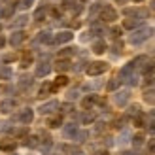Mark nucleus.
Wrapping results in <instances>:
<instances>
[{"label":"nucleus","mask_w":155,"mask_h":155,"mask_svg":"<svg viewBox=\"0 0 155 155\" xmlns=\"http://www.w3.org/2000/svg\"><path fill=\"white\" fill-rule=\"evenodd\" d=\"M13 59H15L13 55H6V57H4V61H6V63H12V61H13Z\"/></svg>","instance_id":"obj_45"},{"label":"nucleus","mask_w":155,"mask_h":155,"mask_svg":"<svg viewBox=\"0 0 155 155\" xmlns=\"http://www.w3.org/2000/svg\"><path fill=\"white\" fill-rule=\"evenodd\" d=\"M27 23H28V17H27V15H21V17H17V21L12 23V25L13 27H25Z\"/></svg>","instance_id":"obj_31"},{"label":"nucleus","mask_w":155,"mask_h":155,"mask_svg":"<svg viewBox=\"0 0 155 155\" xmlns=\"http://www.w3.org/2000/svg\"><path fill=\"white\" fill-rule=\"evenodd\" d=\"M70 68V61H64V59H59L57 61V64H55V70L57 72H64Z\"/></svg>","instance_id":"obj_19"},{"label":"nucleus","mask_w":155,"mask_h":155,"mask_svg":"<svg viewBox=\"0 0 155 155\" xmlns=\"http://www.w3.org/2000/svg\"><path fill=\"white\" fill-rule=\"evenodd\" d=\"M104 51H106V44H104V40H98V42L93 44V53H97V55H102Z\"/></svg>","instance_id":"obj_18"},{"label":"nucleus","mask_w":155,"mask_h":155,"mask_svg":"<svg viewBox=\"0 0 155 155\" xmlns=\"http://www.w3.org/2000/svg\"><path fill=\"white\" fill-rule=\"evenodd\" d=\"M4 44H6V38H4V36H0V49L4 48Z\"/></svg>","instance_id":"obj_46"},{"label":"nucleus","mask_w":155,"mask_h":155,"mask_svg":"<svg viewBox=\"0 0 155 155\" xmlns=\"http://www.w3.org/2000/svg\"><path fill=\"white\" fill-rule=\"evenodd\" d=\"M129 98H130V91H129V89H125V91H117V93L114 95V102H115V106L123 108V106H127Z\"/></svg>","instance_id":"obj_4"},{"label":"nucleus","mask_w":155,"mask_h":155,"mask_svg":"<svg viewBox=\"0 0 155 155\" xmlns=\"http://www.w3.org/2000/svg\"><path fill=\"white\" fill-rule=\"evenodd\" d=\"M114 49H115V55H119L121 49H123V44H121V42H115V44H114Z\"/></svg>","instance_id":"obj_39"},{"label":"nucleus","mask_w":155,"mask_h":155,"mask_svg":"<svg viewBox=\"0 0 155 155\" xmlns=\"http://www.w3.org/2000/svg\"><path fill=\"white\" fill-rule=\"evenodd\" d=\"M108 70V63H102V61H95V63H89V66L85 68L87 76H100Z\"/></svg>","instance_id":"obj_2"},{"label":"nucleus","mask_w":155,"mask_h":155,"mask_svg":"<svg viewBox=\"0 0 155 155\" xmlns=\"http://www.w3.org/2000/svg\"><path fill=\"white\" fill-rule=\"evenodd\" d=\"M0 2H6V0H0Z\"/></svg>","instance_id":"obj_54"},{"label":"nucleus","mask_w":155,"mask_h":155,"mask_svg":"<svg viewBox=\"0 0 155 155\" xmlns=\"http://www.w3.org/2000/svg\"><path fill=\"white\" fill-rule=\"evenodd\" d=\"M74 38V34L70 32V30H63V32H59L55 38H53V42L55 44H66V42H70Z\"/></svg>","instance_id":"obj_13"},{"label":"nucleus","mask_w":155,"mask_h":155,"mask_svg":"<svg viewBox=\"0 0 155 155\" xmlns=\"http://www.w3.org/2000/svg\"><path fill=\"white\" fill-rule=\"evenodd\" d=\"M25 40H27V34L23 32V30H15V32L10 36V40H8V42H10L12 48H19V45L25 42Z\"/></svg>","instance_id":"obj_5"},{"label":"nucleus","mask_w":155,"mask_h":155,"mask_svg":"<svg viewBox=\"0 0 155 155\" xmlns=\"http://www.w3.org/2000/svg\"><path fill=\"white\" fill-rule=\"evenodd\" d=\"M34 4V0H21V8H30V6H32Z\"/></svg>","instance_id":"obj_40"},{"label":"nucleus","mask_w":155,"mask_h":155,"mask_svg":"<svg viewBox=\"0 0 155 155\" xmlns=\"http://www.w3.org/2000/svg\"><path fill=\"white\" fill-rule=\"evenodd\" d=\"M144 23V19H140V17H127L125 21H123V27L125 28H129V30H134V28H138Z\"/></svg>","instance_id":"obj_10"},{"label":"nucleus","mask_w":155,"mask_h":155,"mask_svg":"<svg viewBox=\"0 0 155 155\" xmlns=\"http://www.w3.org/2000/svg\"><path fill=\"white\" fill-rule=\"evenodd\" d=\"M119 83H121L119 78H112V80L108 81V91H115V89L119 87Z\"/></svg>","instance_id":"obj_29"},{"label":"nucleus","mask_w":155,"mask_h":155,"mask_svg":"<svg viewBox=\"0 0 155 155\" xmlns=\"http://www.w3.org/2000/svg\"><path fill=\"white\" fill-rule=\"evenodd\" d=\"M0 17H2V10H0Z\"/></svg>","instance_id":"obj_52"},{"label":"nucleus","mask_w":155,"mask_h":155,"mask_svg":"<svg viewBox=\"0 0 155 155\" xmlns=\"http://www.w3.org/2000/svg\"><path fill=\"white\" fill-rule=\"evenodd\" d=\"M13 10H15V4H12V6H8L6 10H2V17H8V19H10L12 15H13Z\"/></svg>","instance_id":"obj_33"},{"label":"nucleus","mask_w":155,"mask_h":155,"mask_svg":"<svg viewBox=\"0 0 155 155\" xmlns=\"http://www.w3.org/2000/svg\"><path fill=\"white\" fill-rule=\"evenodd\" d=\"M13 108H17V100L15 98H6L2 104H0V112L2 114H10L13 112Z\"/></svg>","instance_id":"obj_11"},{"label":"nucleus","mask_w":155,"mask_h":155,"mask_svg":"<svg viewBox=\"0 0 155 155\" xmlns=\"http://www.w3.org/2000/svg\"><path fill=\"white\" fill-rule=\"evenodd\" d=\"M142 144H144V136H142V134H136V136L133 138V146H134V148H140Z\"/></svg>","instance_id":"obj_37"},{"label":"nucleus","mask_w":155,"mask_h":155,"mask_svg":"<svg viewBox=\"0 0 155 155\" xmlns=\"http://www.w3.org/2000/svg\"><path fill=\"white\" fill-rule=\"evenodd\" d=\"M93 155H108V151H95Z\"/></svg>","instance_id":"obj_48"},{"label":"nucleus","mask_w":155,"mask_h":155,"mask_svg":"<svg viewBox=\"0 0 155 155\" xmlns=\"http://www.w3.org/2000/svg\"><path fill=\"white\" fill-rule=\"evenodd\" d=\"M134 2H142V0H134Z\"/></svg>","instance_id":"obj_53"},{"label":"nucleus","mask_w":155,"mask_h":155,"mask_svg":"<svg viewBox=\"0 0 155 155\" xmlns=\"http://www.w3.org/2000/svg\"><path fill=\"white\" fill-rule=\"evenodd\" d=\"M151 10H155V0H151Z\"/></svg>","instance_id":"obj_49"},{"label":"nucleus","mask_w":155,"mask_h":155,"mask_svg":"<svg viewBox=\"0 0 155 155\" xmlns=\"http://www.w3.org/2000/svg\"><path fill=\"white\" fill-rule=\"evenodd\" d=\"M133 76H134V68L130 66V63L125 64V66H123L121 70H119V80H121V81H129Z\"/></svg>","instance_id":"obj_9"},{"label":"nucleus","mask_w":155,"mask_h":155,"mask_svg":"<svg viewBox=\"0 0 155 155\" xmlns=\"http://www.w3.org/2000/svg\"><path fill=\"white\" fill-rule=\"evenodd\" d=\"M148 151H150V153H153V151H155V138L148 142Z\"/></svg>","instance_id":"obj_41"},{"label":"nucleus","mask_w":155,"mask_h":155,"mask_svg":"<svg viewBox=\"0 0 155 155\" xmlns=\"http://www.w3.org/2000/svg\"><path fill=\"white\" fill-rule=\"evenodd\" d=\"M76 53V48H66L63 51H59V59H66V57H72Z\"/></svg>","instance_id":"obj_26"},{"label":"nucleus","mask_w":155,"mask_h":155,"mask_svg":"<svg viewBox=\"0 0 155 155\" xmlns=\"http://www.w3.org/2000/svg\"><path fill=\"white\" fill-rule=\"evenodd\" d=\"M55 89H53V83H44L40 87V97H48L49 93H53Z\"/></svg>","instance_id":"obj_23"},{"label":"nucleus","mask_w":155,"mask_h":155,"mask_svg":"<svg viewBox=\"0 0 155 155\" xmlns=\"http://www.w3.org/2000/svg\"><path fill=\"white\" fill-rule=\"evenodd\" d=\"M119 34H121L119 28H112V36H114V38H119Z\"/></svg>","instance_id":"obj_43"},{"label":"nucleus","mask_w":155,"mask_h":155,"mask_svg":"<svg viewBox=\"0 0 155 155\" xmlns=\"http://www.w3.org/2000/svg\"><path fill=\"white\" fill-rule=\"evenodd\" d=\"M98 17H100L102 23H112V21L117 19V12H115L112 6H102V8H100Z\"/></svg>","instance_id":"obj_3"},{"label":"nucleus","mask_w":155,"mask_h":155,"mask_svg":"<svg viewBox=\"0 0 155 155\" xmlns=\"http://www.w3.org/2000/svg\"><path fill=\"white\" fill-rule=\"evenodd\" d=\"M63 110H64V112H70V110H72V106H70V104H64V106H63Z\"/></svg>","instance_id":"obj_47"},{"label":"nucleus","mask_w":155,"mask_h":155,"mask_svg":"<svg viewBox=\"0 0 155 155\" xmlns=\"http://www.w3.org/2000/svg\"><path fill=\"white\" fill-rule=\"evenodd\" d=\"M89 136V133H85V130H78V134L74 136V140L76 142H85V138Z\"/></svg>","instance_id":"obj_32"},{"label":"nucleus","mask_w":155,"mask_h":155,"mask_svg":"<svg viewBox=\"0 0 155 155\" xmlns=\"http://www.w3.org/2000/svg\"><path fill=\"white\" fill-rule=\"evenodd\" d=\"M80 121L83 123V125H87V123L95 121V115H93V114H89V112H85V114H81V115H80Z\"/></svg>","instance_id":"obj_27"},{"label":"nucleus","mask_w":155,"mask_h":155,"mask_svg":"<svg viewBox=\"0 0 155 155\" xmlns=\"http://www.w3.org/2000/svg\"><path fill=\"white\" fill-rule=\"evenodd\" d=\"M30 63H32V55H30V53H27V55L21 59V66H23V68H27Z\"/></svg>","instance_id":"obj_36"},{"label":"nucleus","mask_w":155,"mask_h":155,"mask_svg":"<svg viewBox=\"0 0 155 155\" xmlns=\"http://www.w3.org/2000/svg\"><path fill=\"white\" fill-rule=\"evenodd\" d=\"M151 34H153V28H151V27H142V28H136L134 32L129 36V44L138 45V44L146 42L148 38H151Z\"/></svg>","instance_id":"obj_1"},{"label":"nucleus","mask_w":155,"mask_h":155,"mask_svg":"<svg viewBox=\"0 0 155 155\" xmlns=\"http://www.w3.org/2000/svg\"><path fill=\"white\" fill-rule=\"evenodd\" d=\"M0 150L2 151H15L17 150V142L12 140V138H6V140L0 142Z\"/></svg>","instance_id":"obj_14"},{"label":"nucleus","mask_w":155,"mask_h":155,"mask_svg":"<svg viewBox=\"0 0 155 155\" xmlns=\"http://www.w3.org/2000/svg\"><path fill=\"white\" fill-rule=\"evenodd\" d=\"M148 130H150L151 134H155V119H153V121L150 123V125H148Z\"/></svg>","instance_id":"obj_42"},{"label":"nucleus","mask_w":155,"mask_h":155,"mask_svg":"<svg viewBox=\"0 0 155 155\" xmlns=\"http://www.w3.org/2000/svg\"><path fill=\"white\" fill-rule=\"evenodd\" d=\"M30 83H32V78H30V76H23L21 81H19V87H28Z\"/></svg>","instance_id":"obj_35"},{"label":"nucleus","mask_w":155,"mask_h":155,"mask_svg":"<svg viewBox=\"0 0 155 155\" xmlns=\"http://www.w3.org/2000/svg\"><path fill=\"white\" fill-rule=\"evenodd\" d=\"M63 134H64V138H72L74 140V136L78 134V127L74 125V123H68V125L63 129Z\"/></svg>","instance_id":"obj_15"},{"label":"nucleus","mask_w":155,"mask_h":155,"mask_svg":"<svg viewBox=\"0 0 155 155\" xmlns=\"http://www.w3.org/2000/svg\"><path fill=\"white\" fill-rule=\"evenodd\" d=\"M151 117H153V119H155V110H153V112H151Z\"/></svg>","instance_id":"obj_50"},{"label":"nucleus","mask_w":155,"mask_h":155,"mask_svg":"<svg viewBox=\"0 0 155 155\" xmlns=\"http://www.w3.org/2000/svg\"><path fill=\"white\" fill-rule=\"evenodd\" d=\"M32 119H34V112L30 110V108L21 110V114H19V121L23 123V125H28V123H32Z\"/></svg>","instance_id":"obj_12"},{"label":"nucleus","mask_w":155,"mask_h":155,"mask_svg":"<svg viewBox=\"0 0 155 155\" xmlns=\"http://www.w3.org/2000/svg\"><path fill=\"white\" fill-rule=\"evenodd\" d=\"M45 15H48V8L42 6V8H38V10H36L34 19H36V21H44V19H45Z\"/></svg>","instance_id":"obj_22"},{"label":"nucleus","mask_w":155,"mask_h":155,"mask_svg":"<svg viewBox=\"0 0 155 155\" xmlns=\"http://www.w3.org/2000/svg\"><path fill=\"white\" fill-rule=\"evenodd\" d=\"M48 125H49L51 129H57V127L63 125V117H61V115H55V117H51V119L48 121Z\"/></svg>","instance_id":"obj_24"},{"label":"nucleus","mask_w":155,"mask_h":155,"mask_svg":"<svg viewBox=\"0 0 155 155\" xmlns=\"http://www.w3.org/2000/svg\"><path fill=\"white\" fill-rule=\"evenodd\" d=\"M70 100H76L78 97H80V89H72V91H68V95H66Z\"/></svg>","instance_id":"obj_38"},{"label":"nucleus","mask_w":155,"mask_h":155,"mask_svg":"<svg viewBox=\"0 0 155 155\" xmlns=\"http://www.w3.org/2000/svg\"><path fill=\"white\" fill-rule=\"evenodd\" d=\"M63 8L64 10H70L74 15H78L83 6H81V2H78V0H63Z\"/></svg>","instance_id":"obj_6"},{"label":"nucleus","mask_w":155,"mask_h":155,"mask_svg":"<svg viewBox=\"0 0 155 155\" xmlns=\"http://www.w3.org/2000/svg\"><path fill=\"white\" fill-rule=\"evenodd\" d=\"M66 83H68V78L66 76H59L57 80H55V83H53V89L57 91L59 87H63V85H66Z\"/></svg>","instance_id":"obj_25"},{"label":"nucleus","mask_w":155,"mask_h":155,"mask_svg":"<svg viewBox=\"0 0 155 155\" xmlns=\"http://www.w3.org/2000/svg\"><path fill=\"white\" fill-rule=\"evenodd\" d=\"M0 78H2V80H10L12 78V68L10 66H2L0 68Z\"/></svg>","instance_id":"obj_28"},{"label":"nucleus","mask_w":155,"mask_h":155,"mask_svg":"<svg viewBox=\"0 0 155 155\" xmlns=\"http://www.w3.org/2000/svg\"><path fill=\"white\" fill-rule=\"evenodd\" d=\"M49 72H51V64L48 63V61H44V63H38L34 76H36V78H45Z\"/></svg>","instance_id":"obj_7"},{"label":"nucleus","mask_w":155,"mask_h":155,"mask_svg":"<svg viewBox=\"0 0 155 155\" xmlns=\"http://www.w3.org/2000/svg\"><path fill=\"white\" fill-rule=\"evenodd\" d=\"M74 155H83V153H80V151H74Z\"/></svg>","instance_id":"obj_51"},{"label":"nucleus","mask_w":155,"mask_h":155,"mask_svg":"<svg viewBox=\"0 0 155 155\" xmlns=\"http://www.w3.org/2000/svg\"><path fill=\"white\" fill-rule=\"evenodd\" d=\"M98 102V97L97 95H91V97H85L83 98V110H91V108H93V104H97Z\"/></svg>","instance_id":"obj_16"},{"label":"nucleus","mask_w":155,"mask_h":155,"mask_svg":"<svg viewBox=\"0 0 155 155\" xmlns=\"http://www.w3.org/2000/svg\"><path fill=\"white\" fill-rule=\"evenodd\" d=\"M59 108H61V104L57 102V100H49V102H45V104H42L40 108H38V112L40 114H51V112L59 110Z\"/></svg>","instance_id":"obj_8"},{"label":"nucleus","mask_w":155,"mask_h":155,"mask_svg":"<svg viewBox=\"0 0 155 155\" xmlns=\"http://www.w3.org/2000/svg\"><path fill=\"white\" fill-rule=\"evenodd\" d=\"M89 38H91V32H85V34H81V38H80V40H81V42H87Z\"/></svg>","instance_id":"obj_44"},{"label":"nucleus","mask_w":155,"mask_h":155,"mask_svg":"<svg viewBox=\"0 0 155 155\" xmlns=\"http://www.w3.org/2000/svg\"><path fill=\"white\" fill-rule=\"evenodd\" d=\"M142 112H140V106L138 104H133L129 108V117H136V115H140Z\"/></svg>","instance_id":"obj_30"},{"label":"nucleus","mask_w":155,"mask_h":155,"mask_svg":"<svg viewBox=\"0 0 155 155\" xmlns=\"http://www.w3.org/2000/svg\"><path fill=\"white\" fill-rule=\"evenodd\" d=\"M144 63H148V57L140 55V57H136V59L130 61V66H133V68H140V66H144Z\"/></svg>","instance_id":"obj_20"},{"label":"nucleus","mask_w":155,"mask_h":155,"mask_svg":"<svg viewBox=\"0 0 155 155\" xmlns=\"http://www.w3.org/2000/svg\"><path fill=\"white\" fill-rule=\"evenodd\" d=\"M36 42H40V44H53V36H51V32H48V30H44V32H40V34H38Z\"/></svg>","instance_id":"obj_17"},{"label":"nucleus","mask_w":155,"mask_h":155,"mask_svg":"<svg viewBox=\"0 0 155 155\" xmlns=\"http://www.w3.org/2000/svg\"><path fill=\"white\" fill-rule=\"evenodd\" d=\"M38 144H40V142H38V138H36V136H28V138H27V142H25V146H28V148H36Z\"/></svg>","instance_id":"obj_34"},{"label":"nucleus","mask_w":155,"mask_h":155,"mask_svg":"<svg viewBox=\"0 0 155 155\" xmlns=\"http://www.w3.org/2000/svg\"><path fill=\"white\" fill-rule=\"evenodd\" d=\"M144 102H148V104H155V89H148V91H144Z\"/></svg>","instance_id":"obj_21"}]
</instances>
